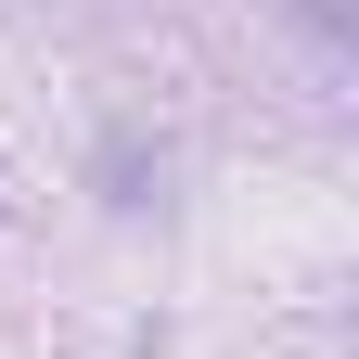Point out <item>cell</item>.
I'll return each instance as SVG.
<instances>
[{
  "label": "cell",
  "instance_id": "cell-1",
  "mask_svg": "<svg viewBox=\"0 0 359 359\" xmlns=\"http://www.w3.org/2000/svg\"><path fill=\"white\" fill-rule=\"evenodd\" d=\"M295 13H308V26H321V39H346V0H295Z\"/></svg>",
  "mask_w": 359,
  "mask_h": 359
}]
</instances>
